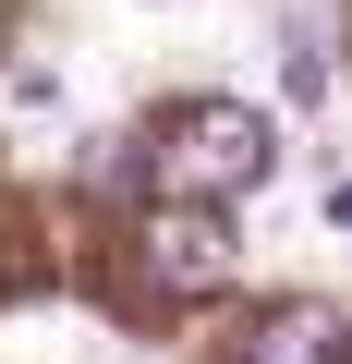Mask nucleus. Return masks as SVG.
<instances>
[{
  "instance_id": "1",
  "label": "nucleus",
  "mask_w": 352,
  "mask_h": 364,
  "mask_svg": "<svg viewBox=\"0 0 352 364\" xmlns=\"http://www.w3.org/2000/svg\"><path fill=\"white\" fill-rule=\"evenodd\" d=\"M267 170H279V122H267V109H243V97H195V109H170V158H158L170 195L231 207V195H255Z\"/></svg>"
},
{
  "instance_id": "3",
  "label": "nucleus",
  "mask_w": 352,
  "mask_h": 364,
  "mask_svg": "<svg viewBox=\"0 0 352 364\" xmlns=\"http://www.w3.org/2000/svg\"><path fill=\"white\" fill-rule=\"evenodd\" d=\"M243 364H340V316H328V304H279Z\"/></svg>"
},
{
  "instance_id": "2",
  "label": "nucleus",
  "mask_w": 352,
  "mask_h": 364,
  "mask_svg": "<svg viewBox=\"0 0 352 364\" xmlns=\"http://www.w3.org/2000/svg\"><path fill=\"white\" fill-rule=\"evenodd\" d=\"M146 267H158V291H219L231 279V219L207 195H170L146 219Z\"/></svg>"
}]
</instances>
